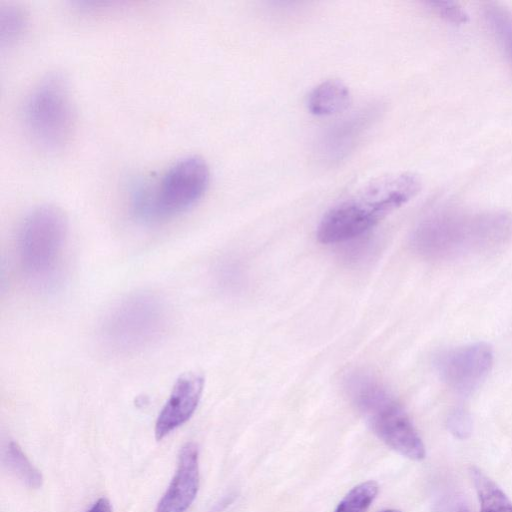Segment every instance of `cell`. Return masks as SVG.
Instances as JSON below:
<instances>
[{"label": "cell", "mask_w": 512, "mask_h": 512, "mask_svg": "<svg viewBox=\"0 0 512 512\" xmlns=\"http://www.w3.org/2000/svg\"><path fill=\"white\" fill-rule=\"evenodd\" d=\"M512 241V214L468 213L446 210L421 220L411 235V246L430 260H452L493 253Z\"/></svg>", "instance_id": "6da1fadb"}, {"label": "cell", "mask_w": 512, "mask_h": 512, "mask_svg": "<svg viewBox=\"0 0 512 512\" xmlns=\"http://www.w3.org/2000/svg\"><path fill=\"white\" fill-rule=\"evenodd\" d=\"M420 189V178L411 172L377 177L325 213L318 225V240L336 244L361 236Z\"/></svg>", "instance_id": "7a4b0ae2"}, {"label": "cell", "mask_w": 512, "mask_h": 512, "mask_svg": "<svg viewBox=\"0 0 512 512\" xmlns=\"http://www.w3.org/2000/svg\"><path fill=\"white\" fill-rule=\"evenodd\" d=\"M170 311L151 292L130 294L109 308L97 328L101 347L116 356H128L156 345L167 333Z\"/></svg>", "instance_id": "3957f363"}, {"label": "cell", "mask_w": 512, "mask_h": 512, "mask_svg": "<svg viewBox=\"0 0 512 512\" xmlns=\"http://www.w3.org/2000/svg\"><path fill=\"white\" fill-rule=\"evenodd\" d=\"M68 225L63 212L41 205L23 219L16 238V258L24 279L37 289L56 284L62 274Z\"/></svg>", "instance_id": "277c9868"}, {"label": "cell", "mask_w": 512, "mask_h": 512, "mask_svg": "<svg viewBox=\"0 0 512 512\" xmlns=\"http://www.w3.org/2000/svg\"><path fill=\"white\" fill-rule=\"evenodd\" d=\"M345 390L373 432L389 447L412 460L425 457V447L400 403L372 376L355 372Z\"/></svg>", "instance_id": "5b68a950"}, {"label": "cell", "mask_w": 512, "mask_h": 512, "mask_svg": "<svg viewBox=\"0 0 512 512\" xmlns=\"http://www.w3.org/2000/svg\"><path fill=\"white\" fill-rule=\"evenodd\" d=\"M26 131L49 152L67 146L76 129V110L67 79L60 73L42 78L28 94L23 108Z\"/></svg>", "instance_id": "8992f818"}, {"label": "cell", "mask_w": 512, "mask_h": 512, "mask_svg": "<svg viewBox=\"0 0 512 512\" xmlns=\"http://www.w3.org/2000/svg\"><path fill=\"white\" fill-rule=\"evenodd\" d=\"M210 182V170L205 160L196 155L174 162L151 183L149 222L176 216L193 207L205 194Z\"/></svg>", "instance_id": "52a82bcc"}, {"label": "cell", "mask_w": 512, "mask_h": 512, "mask_svg": "<svg viewBox=\"0 0 512 512\" xmlns=\"http://www.w3.org/2000/svg\"><path fill=\"white\" fill-rule=\"evenodd\" d=\"M493 364V351L485 342L454 348L437 356L440 378L459 394H470L487 377Z\"/></svg>", "instance_id": "ba28073f"}, {"label": "cell", "mask_w": 512, "mask_h": 512, "mask_svg": "<svg viewBox=\"0 0 512 512\" xmlns=\"http://www.w3.org/2000/svg\"><path fill=\"white\" fill-rule=\"evenodd\" d=\"M204 388V378L196 373L182 374L174 383L170 395L155 423L157 440L186 423L194 414Z\"/></svg>", "instance_id": "9c48e42d"}, {"label": "cell", "mask_w": 512, "mask_h": 512, "mask_svg": "<svg viewBox=\"0 0 512 512\" xmlns=\"http://www.w3.org/2000/svg\"><path fill=\"white\" fill-rule=\"evenodd\" d=\"M199 452L195 443L180 450L175 474L159 500L155 512H186L199 489Z\"/></svg>", "instance_id": "30bf717a"}, {"label": "cell", "mask_w": 512, "mask_h": 512, "mask_svg": "<svg viewBox=\"0 0 512 512\" xmlns=\"http://www.w3.org/2000/svg\"><path fill=\"white\" fill-rule=\"evenodd\" d=\"M376 111L362 110L334 126L321 143V153L328 160H339L347 155L370 124Z\"/></svg>", "instance_id": "8fae6325"}, {"label": "cell", "mask_w": 512, "mask_h": 512, "mask_svg": "<svg viewBox=\"0 0 512 512\" xmlns=\"http://www.w3.org/2000/svg\"><path fill=\"white\" fill-rule=\"evenodd\" d=\"M351 101L349 88L340 80H326L315 86L307 97V108L315 116L335 115Z\"/></svg>", "instance_id": "7c38bea8"}, {"label": "cell", "mask_w": 512, "mask_h": 512, "mask_svg": "<svg viewBox=\"0 0 512 512\" xmlns=\"http://www.w3.org/2000/svg\"><path fill=\"white\" fill-rule=\"evenodd\" d=\"M4 460L8 469L25 486L38 489L42 486L43 476L14 441L5 449Z\"/></svg>", "instance_id": "4fadbf2b"}, {"label": "cell", "mask_w": 512, "mask_h": 512, "mask_svg": "<svg viewBox=\"0 0 512 512\" xmlns=\"http://www.w3.org/2000/svg\"><path fill=\"white\" fill-rule=\"evenodd\" d=\"M471 475L480 500V512H512V502L488 476L475 468Z\"/></svg>", "instance_id": "5bb4252c"}, {"label": "cell", "mask_w": 512, "mask_h": 512, "mask_svg": "<svg viewBox=\"0 0 512 512\" xmlns=\"http://www.w3.org/2000/svg\"><path fill=\"white\" fill-rule=\"evenodd\" d=\"M484 17L489 29L512 64V13L497 4H489L485 8Z\"/></svg>", "instance_id": "9a60e30c"}, {"label": "cell", "mask_w": 512, "mask_h": 512, "mask_svg": "<svg viewBox=\"0 0 512 512\" xmlns=\"http://www.w3.org/2000/svg\"><path fill=\"white\" fill-rule=\"evenodd\" d=\"M28 18L24 10L7 4L0 8V39L2 44H12L26 31Z\"/></svg>", "instance_id": "2e32d148"}, {"label": "cell", "mask_w": 512, "mask_h": 512, "mask_svg": "<svg viewBox=\"0 0 512 512\" xmlns=\"http://www.w3.org/2000/svg\"><path fill=\"white\" fill-rule=\"evenodd\" d=\"M378 493L373 481L361 483L351 489L340 501L335 512H365Z\"/></svg>", "instance_id": "e0dca14e"}, {"label": "cell", "mask_w": 512, "mask_h": 512, "mask_svg": "<svg viewBox=\"0 0 512 512\" xmlns=\"http://www.w3.org/2000/svg\"><path fill=\"white\" fill-rule=\"evenodd\" d=\"M425 5L439 17L454 24H463L469 19L462 6L453 1L432 0L426 1Z\"/></svg>", "instance_id": "ac0fdd59"}, {"label": "cell", "mask_w": 512, "mask_h": 512, "mask_svg": "<svg viewBox=\"0 0 512 512\" xmlns=\"http://www.w3.org/2000/svg\"><path fill=\"white\" fill-rule=\"evenodd\" d=\"M448 424L453 433L464 436L469 432L471 421L463 409H456L449 417Z\"/></svg>", "instance_id": "d6986e66"}, {"label": "cell", "mask_w": 512, "mask_h": 512, "mask_svg": "<svg viewBox=\"0 0 512 512\" xmlns=\"http://www.w3.org/2000/svg\"><path fill=\"white\" fill-rule=\"evenodd\" d=\"M86 512H112L110 501L102 497L98 499Z\"/></svg>", "instance_id": "ffe728a7"}, {"label": "cell", "mask_w": 512, "mask_h": 512, "mask_svg": "<svg viewBox=\"0 0 512 512\" xmlns=\"http://www.w3.org/2000/svg\"><path fill=\"white\" fill-rule=\"evenodd\" d=\"M379 512H400V511L394 510V509H385V510H381Z\"/></svg>", "instance_id": "44dd1931"}, {"label": "cell", "mask_w": 512, "mask_h": 512, "mask_svg": "<svg viewBox=\"0 0 512 512\" xmlns=\"http://www.w3.org/2000/svg\"><path fill=\"white\" fill-rule=\"evenodd\" d=\"M458 512H470L467 508L461 507Z\"/></svg>", "instance_id": "7402d4cb"}]
</instances>
